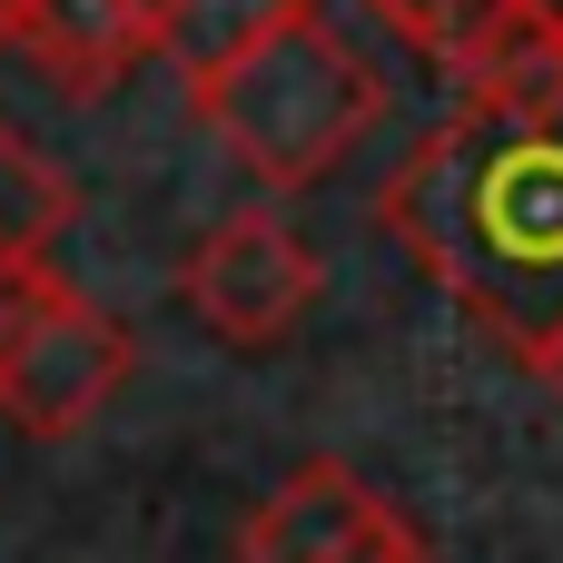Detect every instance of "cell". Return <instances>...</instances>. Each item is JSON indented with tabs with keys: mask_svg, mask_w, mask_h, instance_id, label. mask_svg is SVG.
Instances as JSON below:
<instances>
[{
	"mask_svg": "<svg viewBox=\"0 0 563 563\" xmlns=\"http://www.w3.org/2000/svg\"><path fill=\"white\" fill-rule=\"evenodd\" d=\"M376 228L515 356L563 327V89L544 109L435 119L376 188Z\"/></svg>",
	"mask_w": 563,
	"mask_h": 563,
	"instance_id": "obj_1",
	"label": "cell"
},
{
	"mask_svg": "<svg viewBox=\"0 0 563 563\" xmlns=\"http://www.w3.org/2000/svg\"><path fill=\"white\" fill-rule=\"evenodd\" d=\"M188 109H198V129H208L238 168H257L267 188H317V178L386 119V79L356 59V40H346L327 10H307V20H287L277 40H257L238 69H218L208 89H188Z\"/></svg>",
	"mask_w": 563,
	"mask_h": 563,
	"instance_id": "obj_2",
	"label": "cell"
},
{
	"mask_svg": "<svg viewBox=\"0 0 563 563\" xmlns=\"http://www.w3.org/2000/svg\"><path fill=\"white\" fill-rule=\"evenodd\" d=\"M317 287H327V267H317V247L277 218V208H228L218 228H198L188 238V257H178V307L218 336V346H287L297 336V317L317 307Z\"/></svg>",
	"mask_w": 563,
	"mask_h": 563,
	"instance_id": "obj_3",
	"label": "cell"
},
{
	"mask_svg": "<svg viewBox=\"0 0 563 563\" xmlns=\"http://www.w3.org/2000/svg\"><path fill=\"white\" fill-rule=\"evenodd\" d=\"M129 376H139V336H129L99 297L59 287V297L40 307V327L20 336V356L0 366V416H10L20 435H40V445H69L79 426H99V416L119 406Z\"/></svg>",
	"mask_w": 563,
	"mask_h": 563,
	"instance_id": "obj_4",
	"label": "cell"
},
{
	"mask_svg": "<svg viewBox=\"0 0 563 563\" xmlns=\"http://www.w3.org/2000/svg\"><path fill=\"white\" fill-rule=\"evenodd\" d=\"M238 563H435L406 505H386L356 465L307 455L247 525H238Z\"/></svg>",
	"mask_w": 563,
	"mask_h": 563,
	"instance_id": "obj_5",
	"label": "cell"
},
{
	"mask_svg": "<svg viewBox=\"0 0 563 563\" xmlns=\"http://www.w3.org/2000/svg\"><path fill=\"white\" fill-rule=\"evenodd\" d=\"M10 49L59 89V99H109L148 59V0H20Z\"/></svg>",
	"mask_w": 563,
	"mask_h": 563,
	"instance_id": "obj_6",
	"label": "cell"
},
{
	"mask_svg": "<svg viewBox=\"0 0 563 563\" xmlns=\"http://www.w3.org/2000/svg\"><path fill=\"white\" fill-rule=\"evenodd\" d=\"M317 0H148V59H168L188 89H208L218 69H238L257 40H277Z\"/></svg>",
	"mask_w": 563,
	"mask_h": 563,
	"instance_id": "obj_7",
	"label": "cell"
},
{
	"mask_svg": "<svg viewBox=\"0 0 563 563\" xmlns=\"http://www.w3.org/2000/svg\"><path fill=\"white\" fill-rule=\"evenodd\" d=\"M69 218H79L69 178H59L49 148L0 109V267H49V247H59Z\"/></svg>",
	"mask_w": 563,
	"mask_h": 563,
	"instance_id": "obj_8",
	"label": "cell"
},
{
	"mask_svg": "<svg viewBox=\"0 0 563 563\" xmlns=\"http://www.w3.org/2000/svg\"><path fill=\"white\" fill-rule=\"evenodd\" d=\"M376 10V30H396L435 79H475L485 59H495V40L515 30V0H366Z\"/></svg>",
	"mask_w": 563,
	"mask_h": 563,
	"instance_id": "obj_9",
	"label": "cell"
},
{
	"mask_svg": "<svg viewBox=\"0 0 563 563\" xmlns=\"http://www.w3.org/2000/svg\"><path fill=\"white\" fill-rule=\"evenodd\" d=\"M59 287H69L59 267H0V366L20 356V336L40 327V307H49Z\"/></svg>",
	"mask_w": 563,
	"mask_h": 563,
	"instance_id": "obj_10",
	"label": "cell"
},
{
	"mask_svg": "<svg viewBox=\"0 0 563 563\" xmlns=\"http://www.w3.org/2000/svg\"><path fill=\"white\" fill-rule=\"evenodd\" d=\"M515 20H525V30H544V40H563V0H515Z\"/></svg>",
	"mask_w": 563,
	"mask_h": 563,
	"instance_id": "obj_11",
	"label": "cell"
},
{
	"mask_svg": "<svg viewBox=\"0 0 563 563\" xmlns=\"http://www.w3.org/2000/svg\"><path fill=\"white\" fill-rule=\"evenodd\" d=\"M525 366H534V376H544V386H554V396H563V327H554V336H544V346H534V356H525Z\"/></svg>",
	"mask_w": 563,
	"mask_h": 563,
	"instance_id": "obj_12",
	"label": "cell"
},
{
	"mask_svg": "<svg viewBox=\"0 0 563 563\" xmlns=\"http://www.w3.org/2000/svg\"><path fill=\"white\" fill-rule=\"evenodd\" d=\"M10 10H20V0H0V49H10Z\"/></svg>",
	"mask_w": 563,
	"mask_h": 563,
	"instance_id": "obj_13",
	"label": "cell"
}]
</instances>
